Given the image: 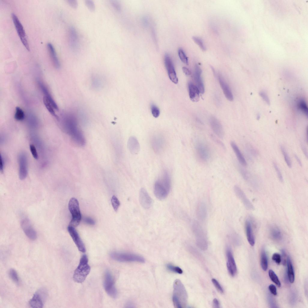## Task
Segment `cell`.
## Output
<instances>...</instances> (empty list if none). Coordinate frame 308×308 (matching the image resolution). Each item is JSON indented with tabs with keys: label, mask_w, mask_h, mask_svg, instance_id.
<instances>
[{
	"label": "cell",
	"mask_w": 308,
	"mask_h": 308,
	"mask_svg": "<svg viewBox=\"0 0 308 308\" xmlns=\"http://www.w3.org/2000/svg\"><path fill=\"white\" fill-rule=\"evenodd\" d=\"M62 125L65 131L75 143L79 146L85 144V137L79 128L77 118L74 115L69 113L64 114Z\"/></svg>",
	"instance_id": "obj_1"
},
{
	"label": "cell",
	"mask_w": 308,
	"mask_h": 308,
	"mask_svg": "<svg viewBox=\"0 0 308 308\" xmlns=\"http://www.w3.org/2000/svg\"><path fill=\"white\" fill-rule=\"evenodd\" d=\"M188 296L185 288L179 279L175 280L174 284L172 301L176 308L185 307L186 305Z\"/></svg>",
	"instance_id": "obj_2"
},
{
	"label": "cell",
	"mask_w": 308,
	"mask_h": 308,
	"mask_svg": "<svg viewBox=\"0 0 308 308\" xmlns=\"http://www.w3.org/2000/svg\"><path fill=\"white\" fill-rule=\"evenodd\" d=\"M91 268L88 264V259L86 255L81 257L79 264L74 271L73 279L76 282L81 283L85 279L89 274Z\"/></svg>",
	"instance_id": "obj_3"
},
{
	"label": "cell",
	"mask_w": 308,
	"mask_h": 308,
	"mask_svg": "<svg viewBox=\"0 0 308 308\" xmlns=\"http://www.w3.org/2000/svg\"><path fill=\"white\" fill-rule=\"evenodd\" d=\"M110 256L114 260L120 262H136L143 263L144 258L139 255L131 253L113 251L110 253Z\"/></svg>",
	"instance_id": "obj_4"
},
{
	"label": "cell",
	"mask_w": 308,
	"mask_h": 308,
	"mask_svg": "<svg viewBox=\"0 0 308 308\" xmlns=\"http://www.w3.org/2000/svg\"><path fill=\"white\" fill-rule=\"evenodd\" d=\"M68 208L72 215V219L69 226L76 227L79 224L81 218L78 200L75 198H71L69 202Z\"/></svg>",
	"instance_id": "obj_5"
},
{
	"label": "cell",
	"mask_w": 308,
	"mask_h": 308,
	"mask_svg": "<svg viewBox=\"0 0 308 308\" xmlns=\"http://www.w3.org/2000/svg\"><path fill=\"white\" fill-rule=\"evenodd\" d=\"M192 229L198 246L201 248L205 249L207 246V240L202 227L197 222L195 221L193 223Z\"/></svg>",
	"instance_id": "obj_6"
},
{
	"label": "cell",
	"mask_w": 308,
	"mask_h": 308,
	"mask_svg": "<svg viewBox=\"0 0 308 308\" xmlns=\"http://www.w3.org/2000/svg\"><path fill=\"white\" fill-rule=\"evenodd\" d=\"M103 286L106 292L109 296L113 298L116 297L118 292L114 279L111 273L108 270L105 273Z\"/></svg>",
	"instance_id": "obj_7"
},
{
	"label": "cell",
	"mask_w": 308,
	"mask_h": 308,
	"mask_svg": "<svg viewBox=\"0 0 308 308\" xmlns=\"http://www.w3.org/2000/svg\"><path fill=\"white\" fill-rule=\"evenodd\" d=\"M47 295V292L45 289H39L34 294L32 297L29 300V305L32 308H42Z\"/></svg>",
	"instance_id": "obj_8"
},
{
	"label": "cell",
	"mask_w": 308,
	"mask_h": 308,
	"mask_svg": "<svg viewBox=\"0 0 308 308\" xmlns=\"http://www.w3.org/2000/svg\"><path fill=\"white\" fill-rule=\"evenodd\" d=\"M12 19L17 34L20 40L26 48L30 51L29 45L26 33L23 26L17 15L14 13L11 14Z\"/></svg>",
	"instance_id": "obj_9"
},
{
	"label": "cell",
	"mask_w": 308,
	"mask_h": 308,
	"mask_svg": "<svg viewBox=\"0 0 308 308\" xmlns=\"http://www.w3.org/2000/svg\"><path fill=\"white\" fill-rule=\"evenodd\" d=\"M18 162L19 177L20 180H23L26 177L28 173L27 158L25 153L21 152L19 154Z\"/></svg>",
	"instance_id": "obj_10"
},
{
	"label": "cell",
	"mask_w": 308,
	"mask_h": 308,
	"mask_svg": "<svg viewBox=\"0 0 308 308\" xmlns=\"http://www.w3.org/2000/svg\"><path fill=\"white\" fill-rule=\"evenodd\" d=\"M165 64L170 80L174 83L178 82V79L172 60L168 54H166L164 58Z\"/></svg>",
	"instance_id": "obj_11"
},
{
	"label": "cell",
	"mask_w": 308,
	"mask_h": 308,
	"mask_svg": "<svg viewBox=\"0 0 308 308\" xmlns=\"http://www.w3.org/2000/svg\"><path fill=\"white\" fill-rule=\"evenodd\" d=\"M170 190L159 180L156 181L155 183L154 193L156 197L159 200H163L166 198Z\"/></svg>",
	"instance_id": "obj_12"
},
{
	"label": "cell",
	"mask_w": 308,
	"mask_h": 308,
	"mask_svg": "<svg viewBox=\"0 0 308 308\" xmlns=\"http://www.w3.org/2000/svg\"><path fill=\"white\" fill-rule=\"evenodd\" d=\"M67 230L79 251L85 252L86 248L85 245L75 227L69 226Z\"/></svg>",
	"instance_id": "obj_13"
},
{
	"label": "cell",
	"mask_w": 308,
	"mask_h": 308,
	"mask_svg": "<svg viewBox=\"0 0 308 308\" xmlns=\"http://www.w3.org/2000/svg\"><path fill=\"white\" fill-rule=\"evenodd\" d=\"M20 223L22 228L27 237L32 240H35L37 237L36 233L29 220L25 218L21 220Z\"/></svg>",
	"instance_id": "obj_14"
},
{
	"label": "cell",
	"mask_w": 308,
	"mask_h": 308,
	"mask_svg": "<svg viewBox=\"0 0 308 308\" xmlns=\"http://www.w3.org/2000/svg\"><path fill=\"white\" fill-rule=\"evenodd\" d=\"M226 255V266L228 271L231 276H233L236 273L237 267L231 251L229 248L227 249Z\"/></svg>",
	"instance_id": "obj_15"
},
{
	"label": "cell",
	"mask_w": 308,
	"mask_h": 308,
	"mask_svg": "<svg viewBox=\"0 0 308 308\" xmlns=\"http://www.w3.org/2000/svg\"><path fill=\"white\" fill-rule=\"evenodd\" d=\"M234 189L236 195L241 201L246 208L249 210H254V207L253 205L242 189L238 186H235Z\"/></svg>",
	"instance_id": "obj_16"
},
{
	"label": "cell",
	"mask_w": 308,
	"mask_h": 308,
	"mask_svg": "<svg viewBox=\"0 0 308 308\" xmlns=\"http://www.w3.org/2000/svg\"><path fill=\"white\" fill-rule=\"evenodd\" d=\"M209 122L214 132L219 137L222 138L224 136V131L219 121L215 117L212 116L210 118Z\"/></svg>",
	"instance_id": "obj_17"
},
{
	"label": "cell",
	"mask_w": 308,
	"mask_h": 308,
	"mask_svg": "<svg viewBox=\"0 0 308 308\" xmlns=\"http://www.w3.org/2000/svg\"><path fill=\"white\" fill-rule=\"evenodd\" d=\"M140 203L145 209L150 208L152 204V200L145 189L142 188L140 190L139 194Z\"/></svg>",
	"instance_id": "obj_18"
},
{
	"label": "cell",
	"mask_w": 308,
	"mask_h": 308,
	"mask_svg": "<svg viewBox=\"0 0 308 308\" xmlns=\"http://www.w3.org/2000/svg\"><path fill=\"white\" fill-rule=\"evenodd\" d=\"M196 149L198 155L202 161H207L209 157V151L207 146L202 142H199L196 145Z\"/></svg>",
	"instance_id": "obj_19"
},
{
	"label": "cell",
	"mask_w": 308,
	"mask_h": 308,
	"mask_svg": "<svg viewBox=\"0 0 308 308\" xmlns=\"http://www.w3.org/2000/svg\"><path fill=\"white\" fill-rule=\"evenodd\" d=\"M202 73L201 68L198 65L196 64L193 74L194 79L200 92L203 94L205 91V88L201 77Z\"/></svg>",
	"instance_id": "obj_20"
},
{
	"label": "cell",
	"mask_w": 308,
	"mask_h": 308,
	"mask_svg": "<svg viewBox=\"0 0 308 308\" xmlns=\"http://www.w3.org/2000/svg\"><path fill=\"white\" fill-rule=\"evenodd\" d=\"M69 41L71 49L74 51H76L78 46V36L75 29L73 26H71L69 29Z\"/></svg>",
	"instance_id": "obj_21"
},
{
	"label": "cell",
	"mask_w": 308,
	"mask_h": 308,
	"mask_svg": "<svg viewBox=\"0 0 308 308\" xmlns=\"http://www.w3.org/2000/svg\"><path fill=\"white\" fill-rule=\"evenodd\" d=\"M218 76L220 86L226 98L229 101H233V96L229 85L221 75L219 74Z\"/></svg>",
	"instance_id": "obj_22"
},
{
	"label": "cell",
	"mask_w": 308,
	"mask_h": 308,
	"mask_svg": "<svg viewBox=\"0 0 308 308\" xmlns=\"http://www.w3.org/2000/svg\"><path fill=\"white\" fill-rule=\"evenodd\" d=\"M47 46L50 57L54 66L56 69L59 68L60 66V62L54 46L51 43H48Z\"/></svg>",
	"instance_id": "obj_23"
},
{
	"label": "cell",
	"mask_w": 308,
	"mask_h": 308,
	"mask_svg": "<svg viewBox=\"0 0 308 308\" xmlns=\"http://www.w3.org/2000/svg\"><path fill=\"white\" fill-rule=\"evenodd\" d=\"M189 93L190 100L193 102H197L200 99V91L197 87L191 82L188 83Z\"/></svg>",
	"instance_id": "obj_24"
},
{
	"label": "cell",
	"mask_w": 308,
	"mask_h": 308,
	"mask_svg": "<svg viewBox=\"0 0 308 308\" xmlns=\"http://www.w3.org/2000/svg\"><path fill=\"white\" fill-rule=\"evenodd\" d=\"M128 149L133 154L138 153L140 150V145L137 139L134 137L131 136L129 138L128 143Z\"/></svg>",
	"instance_id": "obj_25"
},
{
	"label": "cell",
	"mask_w": 308,
	"mask_h": 308,
	"mask_svg": "<svg viewBox=\"0 0 308 308\" xmlns=\"http://www.w3.org/2000/svg\"><path fill=\"white\" fill-rule=\"evenodd\" d=\"M245 228L246 237L249 244L253 246L255 244V239L251 221L249 220H246Z\"/></svg>",
	"instance_id": "obj_26"
},
{
	"label": "cell",
	"mask_w": 308,
	"mask_h": 308,
	"mask_svg": "<svg viewBox=\"0 0 308 308\" xmlns=\"http://www.w3.org/2000/svg\"><path fill=\"white\" fill-rule=\"evenodd\" d=\"M152 145L154 150L159 152L162 149L164 143V139L160 135L154 136L152 139Z\"/></svg>",
	"instance_id": "obj_27"
},
{
	"label": "cell",
	"mask_w": 308,
	"mask_h": 308,
	"mask_svg": "<svg viewBox=\"0 0 308 308\" xmlns=\"http://www.w3.org/2000/svg\"><path fill=\"white\" fill-rule=\"evenodd\" d=\"M230 145L239 163L243 166H246V161L236 144L234 142L232 141Z\"/></svg>",
	"instance_id": "obj_28"
},
{
	"label": "cell",
	"mask_w": 308,
	"mask_h": 308,
	"mask_svg": "<svg viewBox=\"0 0 308 308\" xmlns=\"http://www.w3.org/2000/svg\"><path fill=\"white\" fill-rule=\"evenodd\" d=\"M196 215L199 220L203 221L205 220L207 215V209L205 203L200 202L198 204L196 209Z\"/></svg>",
	"instance_id": "obj_29"
},
{
	"label": "cell",
	"mask_w": 308,
	"mask_h": 308,
	"mask_svg": "<svg viewBox=\"0 0 308 308\" xmlns=\"http://www.w3.org/2000/svg\"><path fill=\"white\" fill-rule=\"evenodd\" d=\"M38 84L41 90L44 94V96H46L48 99L53 105L55 110L57 111L58 110V106L47 88L41 82H39Z\"/></svg>",
	"instance_id": "obj_30"
},
{
	"label": "cell",
	"mask_w": 308,
	"mask_h": 308,
	"mask_svg": "<svg viewBox=\"0 0 308 308\" xmlns=\"http://www.w3.org/2000/svg\"><path fill=\"white\" fill-rule=\"evenodd\" d=\"M287 262L288 277L289 282L292 283L294 282L295 276L293 266L289 257H288Z\"/></svg>",
	"instance_id": "obj_31"
},
{
	"label": "cell",
	"mask_w": 308,
	"mask_h": 308,
	"mask_svg": "<svg viewBox=\"0 0 308 308\" xmlns=\"http://www.w3.org/2000/svg\"><path fill=\"white\" fill-rule=\"evenodd\" d=\"M43 100L44 105L49 112L52 116L58 120L59 117L56 113L55 109L48 99L46 96H44Z\"/></svg>",
	"instance_id": "obj_32"
},
{
	"label": "cell",
	"mask_w": 308,
	"mask_h": 308,
	"mask_svg": "<svg viewBox=\"0 0 308 308\" xmlns=\"http://www.w3.org/2000/svg\"><path fill=\"white\" fill-rule=\"evenodd\" d=\"M270 234L271 238L275 240H279L282 237L281 231L277 226H273L270 228Z\"/></svg>",
	"instance_id": "obj_33"
},
{
	"label": "cell",
	"mask_w": 308,
	"mask_h": 308,
	"mask_svg": "<svg viewBox=\"0 0 308 308\" xmlns=\"http://www.w3.org/2000/svg\"><path fill=\"white\" fill-rule=\"evenodd\" d=\"M260 264L263 270L266 271L268 268V263L266 254L264 250H262L260 257Z\"/></svg>",
	"instance_id": "obj_34"
},
{
	"label": "cell",
	"mask_w": 308,
	"mask_h": 308,
	"mask_svg": "<svg viewBox=\"0 0 308 308\" xmlns=\"http://www.w3.org/2000/svg\"><path fill=\"white\" fill-rule=\"evenodd\" d=\"M25 117V114L23 110L20 107H16L14 115L15 119L18 121H21L23 120Z\"/></svg>",
	"instance_id": "obj_35"
},
{
	"label": "cell",
	"mask_w": 308,
	"mask_h": 308,
	"mask_svg": "<svg viewBox=\"0 0 308 308\" xmlns=\"http://www.w3.org/2000/svg\"><path fill=\"white\" fill-rule=\"evenodd\" d=\"M268 274L271 280L278 287H280L281 284L279 278L275 272L272 270H269Z\"/></svg>",
	"instance_id": "obj_36"
},
{
	"label": "cell",
	"mask_w": 308,
	"mask_h": 308,
	"mask_svg": "<svg viewBox=\"0 0 308 308\" xmlns=\"http://www.w3.org/2000/svg\"><path fill=\"white\" fill-rule=\"evenodd\" d=\"M10 279L14 283L18 284L19 282V277L16 271L13 269H10L8 272Z\"/></svg>",
	"instance_id": "obj_37"
},
{
	"label": "cell",
	"mask_w": 308,
	"mask_h": 308,
	"mask_svg": "<svg viewBox=\"0 0 308 308\" xmlns=\"http://www.w3.org/2000/svg\"><path fill=\"white\" fill-rule=\"evenodd\" d=\"M280 149L284 157L285 161L288 166L290 168L291 167V162L290 159L285 148L282 146H280Z\"/></svg>",
	"instance_id": "obj_38"
},
{
	"label": "cell",
	"mask_w": 308,
	"mask_h": 308,
	"mask_svg": "<svg viewBox=\"0 0 308 308\" xmlns=\"http://www.w3.org/2000/svg\"><path fill=\"white\" fill-rule=\"evenodd\" d=\"M298 107L305 115H308V109L306 103L303 100H300L297 104Z\"/></svg>",
	"instance_id": "obj_39"
},
{
	"label": "cell",
	"mask_w": 308,
	"mask_h": 308,
	"mask_svg": "<svg viewBox=\"0 0 308 308\" xmlns=\"http://www.w3.org/2000/svg\"><path fill=\"white\" fill-rule=\"evenodd\" d=\"M166 267L168 270L173 272L179 274H182L183 273L182 270L180 267L171 264H168Z\"/></svg>",
	"instance_id": "obj_40"
},
{
	"label": "cell",
	"mask_w": 308,
	"mask_h": 308,
	"mask_svg": "<svg viewBox=\"0 0 308 308\" xmlns=\"http://www.w3.org/2000/svg\"><path fill=\"white\" fill-rule=\"evenodd\" d=\"M178 54L181 61L186 65H188V58L182 49H179L178 50Z\"/></svg>",
	"instance_id": "obj_41"
},
{
	"label": "cell",
	"mask_w": 308,
	"mask_h": 308,
	"mask_svg": "<svg viewBox=\"0 0 308 308\" xmlns=\"http://www.w3.org/2000/svg\"><path fill=\"white\" fill-rule=\"evenodd\" d=\"M192 39L195 43L199 46L202 51H205L206 50L205 47L202 39L198 37L194 36L192 37Z\"/></svg>",
	"instance_id": "obj_42"
},
{
	"label": "cell",
	"mask_w": 308,
	"mask_h": 308,
	"mask_svg": "<svg viewBox=\"0 0 308 308\" xmlns=\"http://www.w3.org/2000/svg\"><path fill=\"white\" fill-rule=\"evenodd\" d=\"M111 202L113 209L115 211H116L120 205L119 201L117 198L114 195L112 197Z\"/></svg>",
	"instance_id": "obj_43"
},
{
	"label": "cell",
	"mask_w": 308,
	"mask_h": 308,
	"mask_svg": "<svg viewBox=\"0 0 308 308\" xmlns=\"http://www.w3.org/2000/svg\"><path fill=\"white\" fill-rule=\"evenodd\" d=\"M85 5L91 11H94L95 9V5L94 2L91 0H86Z\"/></svg>",
	"instance_id": "obj_44"
},
{
	"label": "cell",
	"mask_w": 308,
	"mask_h": 308,
	"mask_svg": "<svg viewBox=\"0 0 308 308\" xmlns=\"http://www.w3.org/2000/svg\"><path fill=\"white\" fill-rule=\"evenodd\" d=\"M211 281L217 291L221 293H223L224 291L223 289L218 281L214 278L212 279Z\"/></svg>",
	"instance_id": "obj_45"
},
{
	"label": "cell",
	"mask_w": 308,
	"mask_h": 308,
	"mask_svg": "<svg viewBox=\"0 0 308 308\" xmlns=\"http://www.w3.org/2000/svg\"><path fill=\"white\" fill-rule=\"evenodd\" d=\"M151 110L152 114L154 117L157 118L159 116L160 111L159 109L156 106L152 105Z\"/></svg>",
	"instance_id": "obj_46"
},
{
	"label": "cell",
	"mask_w": 308,
	"mask_h": 308,
	"mask_svg": "<svg viewBox=\"0 0 308 308\" xmlns=\"http://www.w3.org/2000/svg\"><path fill=\"white\" fill-rule=\"evenodd\" d=\"M29 148L33 158L35 159H37L38 158V156L35 146L34 145L31 144L29 145Z\"/></svg>",
	"instance_id": "obj_47"
},
{
	"label": "cell",
	"mask_w": 308,
	"mask_h": 308,
	"mask_svg": "<svg viewBox=\"0 0 308 308\" xmlns=\"http://www.w3.org/2000/svg\"><path fill=\"white\" fill-rule=\"evenodd\" d=\"M273 165L277 173L279 179L281 182H283V179L280 169L275 162L273 163Z\"/></svg>",
	"instance_id": "obj_48"
},
{
	"label": "cell",
	"mask_w": 308,
	"mask_h": 308,
	"mask_svg": "<svg viewBox=\"0 0 308 308\" xmlns=\"http://www.w3.org/2000/svg\"><path fill=\"white\" fill-rule=\"evenodd\" d=\"M281 257L280 255L277 253H274L272 257V259L278 264H279L281 262Z\"/></svg>",
	"instance_id": "obj_49"
},
{
	"label": "cell",
	"mask_w": 308,
	"mask_h": 308,
	"mask_svg": "<svg viewBox=\"0 0 308 308\" xmlns=\"http://www.w3.org/2000/svg\"><path fill=\"white\" fill-rule=\"evenodd\" d=\"M239 169L240 173L243 178L246 180H248V173L246 171L241 167H239Z\"/></svg>",
	"instance_id": "obj_50"
},
{
	"label": "cell",
	"mask_w": 308,
	"mask_h": 308,
	"mask_svg": "<svg viewBox=\"0 0 308 308\" xmlns=\"http://www.w3.org/2000/svg\"><path fill=\"white\" fill-rule=\"evenodd\" d=\"M282 253L281 261H282V264L284 265H285L287 262L286 260V255L285 251L284 249L281 250Z\"/></svg>",
	"instance_id": "obj_51"
},
{
	"label": "cell",
	"mask_w": 308,
	"mask_h": 308,
	"mask_svg": "<svg viewBox=\"0 0 308 308\" xmlns=\"http://www.w3.org/2000/svg\"><path fill=\"white\" fill-rule=\"evenodd\" d=\"M260 96L268 104H269L270 101L269 98L266 94L264 91H261L260 93Z\"/></svg>",
	"instance_id": "obj_52"
},
{
	"label": "cell",
	"mask_w": 308,
	"mask_h": 308,
	"mask_svg": "<svg viewBox=\"0 0 308 308\" xmlns=\"http://www.w3.org/2000/svg\"><path fill=\"white\" fill-rule=\"evenodd\" d=\"M269 289L270 293L274 295H276L277 294L276 288V286L273 284H271L269 285L268 287Z\"/></svg>",
	"instance_id": "obj_53"
},
{
	"label": "cell",
	"mask_w": 308,
	"mask_h": 308,
	"mask_svg": "<svg viewBox=\"0 0 308 308\" xmlns=\"http://www.w3.org/2000/svg\"><path fill=\"white\" fill-rule=\"evenodd\" d=\"M83 220L85 223L89 225H94L95 224L94 221L90 217H85L83 219Z\"/></svg>",
	"instance_id": "obj_54"
},
{
	"label": "cell",
	"mask_w": 308,
	"mask_h": 308,
	"mask_svg": "<svg viewBox=\"0 0 308 308\" xmlns=\"http://www.w3.org/2000/svg\"><path fill=\"white\" fill-rule=\"evenodd\" d=\"M69 4L72 8H76L78 6V3L77 1L75 0H69L68 1Z\"/></svg>",
	"instance_id": "obj_55"
},
{
	"label": "cell",
	"mask_w": 308,
	"mask_h": 308,
	"mask_svg": "<svg viewBox=\"0 0 308 308\" xmlns=\"http://www.w3.org/2000/svg\"><path fill=\"white\" fill-rule=\"evenodd\" d=\"M111 4L113 8L119 11L120 9V7L119 3L116 1L112 0L111 1Z\"/></svg>",
	"instance_id": "obj_56"
},
{
	"label": "cell",
	"mask_w": 308,
	"mask_h": 308,
	"mask_svg": "<svg viewBox=\"0 0 308 308\" xmlns=\"http://www.w3.org/2000/svg\"><path fill=\"white\" fill-rule=\"evenodd\" d=\"M0 170L1 172L2 173L4 171L5 163L3 157L1 154L0 155Z\"/></svg>",
	"instance_id": "obj_57"
},
{
	"label": "cell",
	"mask_w": 308,
	"mask_h": 308,
	"mask_svg": "<svg viewBox=\"0 0 308 308\" xmlns=\"http://www.w3.org/2000/svg\"><path fill=\"white\" fill-rule=\"evenodd\" d=\"M213 307L218 308L220 307V305L218 300L216 298L214 299L213 301Z\"/></svg>",
	"instance_id": "obj_58"
},
{
	"label": "cell",
	"mask_w": 308,
	"mask_h": 308,
	"mask_svg": "<svg viewBox=\"0 0 308 308\" xmlns=\"http://www.w3.org/2000/svg\"><path fill=\"white\" fill-rule=\"evenodd\" d=\"M182 70L183 72L186 75H189L191 74V72L186 67H183Z\"/></svg>",
	"instance_id": "obj_59"
},
{
	"label": "cell",
	"mask_w": 308,
	"mask_h": 308,
	"mask_svg": "<svg viewBox=\"0 0 308 308\" xmlns=\"http://www.w3.org/2000/svg\"><path fill=\"white\" fill-rule=\"evenodd\" d=\"M294 157L295 159H296L297 162L300 166H302V163L299 158L296 155H294Z\"/></svg>",
	"instance_id": "obj_60"
},
{
	"label": "cell",
	"mask_w": 308,
	"mask_h": 308,
	"mask_svg": "<svg viewBox=\"0 0 308 308\" xmlns=\"http://www.w3.org/2000/svg\"><path fill=\"white\" fill-rule=\"evenodd\" d=\"M302 149L303 150V151L304 154L305 155V156L306 157H308L307 156H308L307 152V151L306 149L303 146H302Z\"/></svg>",
	"instance_id": "obj_61"
}]
</instances>
